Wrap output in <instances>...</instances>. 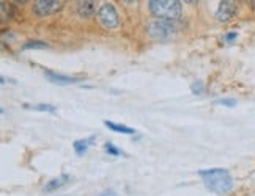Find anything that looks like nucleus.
<instances>
[{
    "instance_id": "nucleus-18",
    "label": "nucleus",
    "mask_w": 255,
    "mask_h": 196,
    "mask_svg": "<svg viewBox=\"0 0 255 196\" xmlns=\"http://www.w3.org/2000/svg\"><path fill=\"white\" fill-rule=\"evenodd\" d=\"M98 196H118L114 190H104L102 193H100Z\"/></svg>"
},
{
    "instance_id": "nucleus-14",
    "label": "nucleus",
    "mask_w": 255,
    "mask_h": 196,
    "mask_svg": "<svg viewBox=\"0 0 255 196\" xmlns=\"http://www.w3.org/2000/svg\"><path fill=\"white\" fill-rule=\"evenodd\" d=\"M104 149H106V152L110 155H122L123 154V151H120L117 146L112 145V143H106V145H104Z\"/></svg>"
},
{
    "instance_id": "nucleus-15",
    "label": "nucleus",
    "mask_w": 255,
    "mask_h": 196,
    "mask_svg": "<svg viewBox=\"0 0 255 196\" xmlns=\"http://www.w3.org/2000/svg\"><path fill=\"white\" fill-rule=\"evenodd\" d=\"M191 89H192L194 94H202V91H204V82H202V80L194 82L192 87H191Z\"/></svg>"
},
{
    "instance_id": "nucleus-21",
    "label": "nucleus",
    "mask_w": 255,
    "mask_h": 196,
    "mask_svg": "<svg viewBox=\"0 0 255 196\" xmlns=\"http://www.w3.org/2000/svg\"><path fill=\"white\" fill-rule=\"evenodd\" d=\"M123 2H126V3H134L136 0H123Z\"/></svg>"
},
{
    "instance_id": "nucleus-11",
    "label": "nucleus",
    "mask_w": 255,
    "mask_h": 196,
    "mask_svg": "<svg viewBox=\"0 0 255 196\" xmlns=\"http://www.w3.org/2000/svg\"><path fill=\"white\" fill-rule=\"evenodd\" d=\"M104 124H106L110 131L118 132V133H126V135L134 133V129H131V127H128V126H125V124H117V123H114V121H104Z\"/></svg>"
},
{
    "instance_id": "nucleus-7",
    "label": "nucleus",
    "mask_w": 255,
    "mask_h": 196,
    "mask_svg": "<svg viewBox=\"0 0 255 196\" xmlns=\"http://www.w3.org/2000/svg\"><path fill=\"white\" fill-rule=\"evenodd\" d=\"M96 13V0H77V14L80 18H92Z\"/></svg>"
},
{
    "instance_id": "nucleus-19",
    "label": "nucleus",
    "mask_w": 255,
    "mask_h": 196,
    "mask_svg": "<svg viewBox=\"0 0 255 196\" xmlns=\"http://www.w3.org/2000/svg\"><path fill=\"white\" fill-rule=\"evenodd\" d=\"M186 3H196V2H199V0H184Z\"/></svg>"
},
{
    "instance_id": "nucleus-6",
    "label": "nucleus",
    "mask_w": 255,
    "mask_h": 196,
    "mask_svg": "<svg viewBox=\"0 0 255 196\" xmlns=\"http://www.w3.org/2000/svg\"><path fill=\"white\" fill-rule=\"evenodd\" d=\"M236 14V2L235 0H221L219 6H217L216 18L221 22L230 21Z\"/></svg>"
},
{
    "instance_id": "nucleus-10",
    "label": "nucleus",
    "mask_w": 255,
    "mask_h": 196,
    "mask_svg": "<svg viewBox=\"0 0 255 196\" xmlns=\"http://www.w3.org/2000/svg\"><path fill=\"white\" fill-rule=\"evenodd\" d=\"M93 143H95V137H90L85 140H77V141H74V151H76L79 155H82L87 152V149L92 146Z\"/></svg>"
},
{
    "instance_id": "nucleus-5",
    "label": "nucleus",
    "mask_w": 255,
    "mask_h": 196,
    "mask_svg": "<svg viewBox=\"0 0 255 196\" xmlns=\"http://www.w3.org/2000/svg\"><path fill=\"white\" fill-rule=\"evenodd\" d=\"M98 19L102 27L117 28L120 25V16L117 8L112 3H104L98 11Z\"/></svg>"
},
{
    "instance_id": "nucleus-1",
    "label": "nucleus",
    "mask_w": 255,
    "mask_h": 196,
    "mask_svg": "<svg viewBox=\"0 0 255 196\" xmlns=\"http://www.w3.org/2000/svg\"><path fill=\"white\" fill-rule=\"evenodd\" d=\"M199 174L204 179V184L208 190L217 195H226L233 188V179L229 174V171L221 170V168H213V170H205L200 171Z\"/></svg>"
},
{
    "instance_id": "nucleus-9",
    "label": "nucleus",
    "mask_w": 255,
    "mask_h": 196,
    "mask_svg": "<svg viewBox=\"0 0 255 196\" xmlns=\"http://www.w3.org/2000/svg\"><path fill=\"white\" fill-rule=\"evenodd\" d=\"M48 80L54 82L57 85H71V84H77L80 79H76V77H68V75H63V74H57V72H52V71H46Z\"/></svg>"
},
{
    "instance_id": "nucleus-17",
    "label": "nucleus",
    "mask_w": 255,
    "mask_h": 196,
    "mask_svg": "<svg viewBox=\"0 0 255 196\" xmlns=\"http://www.w3.org/2000/svg\"><path fill=\"white\" fill-rule=\"evenodd\" d=\"M238 38V35L235 33V32H231V33H229V35H226V38H224V40H226V43H229V44H231L235 40Z\"/></svg>"
},
{
    "instance_id": "nucleus-4",
    "label": "nucleus",
    "mask_w": 255,
    "mask_h": 196,
    "mask_svg": "<svg viewBox=\"0 0 255 196\" xmlns=\"http://www.w3.org/2000/svg\"><path fill=\"white\" fill-rule=\"evenodd\" d=\"M66 0H35L33 13L38 18H46L51 14H55L65 6Z\"/></svg>"
},
{
    "instance_id": "nucleus-16",
    "label": "nucleus",
    "mask_w": 255,
    "mask_h": 196,
    "mask_svg": "<svg viewBox=\"0 0 255 196\" xmlns=\"http://www.w3.org/2000/svg\"><path fill=\"white\" fill-rule=\"evenodd\" d=\"M214 104H217V105H227V107H235L236 101L235 99H217Z\"/></svg>"
},
{
    "instance_id": "nucleus-8",
    "label": "nucleus",
    "mask_w": 255,
    "mask_h": 196,
    "mask_svg": "<svg viewBox=\"0 0 255 196\" xmlns=\"http://www.w3.org/2000/svg\"><path fill=\"white\" fill-rule=\"evenodd\" d=\"M70 182H71V177L66 176V174L58 176V177H54V179H51L49 182H46V185L43 187V192H44V193H52V192L58 190V188L68 185Z\"/></svg>"
},
{
    "instance_id": "nucleus-3",
    "label": "nucleus",
    "mask_w": 255,
    "mask_h": 196,
    "mask_svg": "<svg viewBox=\"0 0 255 196\" xmlns=\"http://www.w3.org/2000/svg\"><path fill=\"white\" fill-rule=\"evenodd\" d=\"M175 32H177V28L174 24H172V21H164V19L154 21L148 27V35L157 41L172 40V36L175 35Z\"/></svg>"
},
{
    "instance_id": "nucleus-12",
    "label": "nucleus",
    "mask_w": 255,
    "mask_h": 196,
    "mask_svg": "<svg viewBox=\"0 0 255 196\" xmlns=\"http://www.w3.org/2000/svg\"><path fill=\"white\" fill-rule=\"evenodd\" d=\"M27 109H32V110H38V111H49V113H55L57 109L54 105H49V104H38V105H26Z\"/></svg>"
},
{
    "instance_id": "nucleus-20",
    "label": "nucleus",
    "mask_w": 255,
    "mask_h": 196,
    "mask_svg": "<svg viewBox=\"0 0 255 196\" xmlns=\"http://www.w3.org/2000/svg\"><path fill=\"white\" fill-rule=\"evenodd\" d=\"M13 2H18V3H26L27 0H13Z\"/></svg>"
},
{
    "instance_id": "nucleus-2",
    "label": "nucleus",
    "mask_w": 255,
    "mask_h": 196,
    "mask_svg": "<svg viewBox=\"0 0 255 196\" xmlns=\"http://www.w3.org/2000/svg\"><path fill=\"white\" fill-rule=\"evenodd\" d=\"M150 11L157 19L177 21L181 16V2L179 0H150Z\"/></svg>"
},
{
    "instance_id": "nucleus-13",
    "label": "nucleus",
    "mask_w": 255,
    "mask_h": 196,
    "mask_svg": "<svg viewBox=\"0 0 255 196\" xmlns=\"http://www.w3.org/2000/svg\"><path fill=\"white\" fill-rule=\"evenodd\" d=\"M49 46L46 43H43V41H28L24 44V50H28V49H48Z\"/></svg>"
}]
</instances>
